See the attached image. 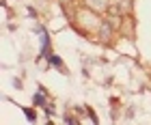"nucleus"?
I'll return each instance as SVG.
<instances>
[]
</instances>
